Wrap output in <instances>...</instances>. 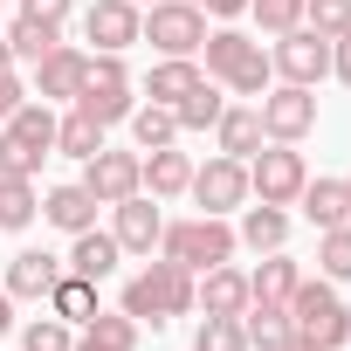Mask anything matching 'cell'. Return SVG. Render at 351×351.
<instances>
[{
    "mask_svg": "<svg viewBox=\"0 0 351 351\" xmlns=\"http://www.w3.org/2000/svg\"><path fill=\"white\" fill-rule=\"evenodd\" d=\"M330 76H337V83H351V28L330 42Z\"/></svg>",
    "mask_w": 351,
    "mask_h": 351,
    "instance_id": "60d3db41",
    "label": "cell"
},
{
    "mask_svg": "<svg viewBox=\"0 0 351 351\" xmlns=\"http://www.w3.org/2000/svg\"><path fill=\"white\" fill-rule=\"evenodd\" d=\"M138 186H145L152 200H180V193L193 186V152H180V145L138 152Z\"/></svg>",
    "mask_w": 351,
    "mask_h": 351,
    "instance_id": "9a60e30c",
    "label": "cell"
},
{
    "mask_svg": "<svg viewBox=\"0 0 351 351\" xmlns=\"http://www.w3.org/2000/svg\"><path fill=\"white\" fill-rule=\"evenodd\" d=\"M69 8H76V0H21V14H35V21H69Z\"/></svg>",
    "mask_w": 351,
    "mask_h": 351,
    "instance_id": "ab89813d",
    "label": "cell"
},
{
    "mask_svg": "<svg viewBox=\"0 0 351 351\" xmlns=\"http://www.w3.org/2000/svg\"><path fill=\"white\" fill-rule=\"evenodd\" d=\"M76 110H83V117H97L104 131H110V124H124V117L138 110L124 56H90V76H83V97H76Z\"/></svg>",
    "mask_w": 351,
    "mask_h": 351,
    "instance_id": "8992f818",
    "label": "cell"
},
{
    "mask_svg": "<svg viewBox=\"0 0 351 351\" xmlns=\"http://www.w3.org/2000/svg\"><path fill=\"white\" fill-rule=\"evenodd\" d=\"M193 351H248L241 317H200L193 324Z\"/></svg>",
    "mask_w": 351,
    "mask_h": 351,
    "instance_id": "d590c367",
    "label": "cell"
},
{
    "mask_svg": "<svg viewBox=\"0 0 351 351\" xmlns=\"http://www.w3.org/2000/svg\"><path fill=\"white\" fill-rule=\"evenodd\" d=\"M42 221L62 228V234H83V228H97V193L83 180H62V186L42 193Z\"/></svg>",
    "mask_w": 351,
    "mask_h": 351,
    "instance_id": "e0dca14e",
    "label": "cell"
},
{
    "mask_svg": "<svg viewBox=\"0 0 351 351\" xmlns=\"http://www.w3.org/2000/svg\"><path fill=\"white\" fill-rule=\"evenodd\" d=\"M138 42H152L158 56H200L207 42V14L193 0H152L145 21H138Z\"/></svg>",
    "mask_w": 351,
    "mask_h": 351,
    "instance_id": "5b68a950",
    "label": "cell"
},
{
    "mask_svg": "<svg viewBox=\"0 0 351 351\" xmlns=\"http://www.w3.org/2000/svg\"><path fill=\"white\" fill-rule=\"evenodd\" d=\"M296 282H303V262H296V255H282V248H269V255H262V269H248V303H282V310H289Z\"/></svg>",
    "mask_w": 351,
    "mask_h": 351,
    "instance_id": "d6986e66",
    "label": "cell"
},
{
    "mask_svg": "<svg viewBox=\"0 0 351 351\" xmlns=\"http://www.w3.org/2000/svg\"><path fill=\"white\" fill-rule=\"evenodd\" d=\"M138 21H145L138 0H90V8H83V42H90V56H124V49L138 42Z\"/></svg>",
    "mask_w": 351,
    "mask_h": 351,
    "instance_id": "8fae6325",
    "label": "cell"
},
{
    "mask_svg": "<svg viewBox=\"0 0 351 351\" xmlns=\"http://www.w3.org/2000/svg\"><path fill=\"white\" fill-rule=\"evenodd\" d=\"M117 310H124V317H138V330H145V324H152V330H165L172 317H193V310H200V276H193V269H180V262H165V255H158V262L145 255V269L124 282Z\"/></svg>",
    "mask_w": 351,
    "mask_h": 351,
    "instance_id": "6da1fadb",
    "label": "cell"
},
{
    "mask_svg": "<svg viewBox=\"0 0 351 351\" xmlns=\"http://www.w3.org/2000/svg\"><path fill=\"white\" fill-rule=\"evenodd\" d=\"M200 76H207V69H200V56H158V62H152V76H145V97H152V104H180Z\"/></svg>",
    "mask_w": 351,
    "mask_h": 351,
    "instance_id": "cb8c5ba5",
    "label": "cell"
},
{
    "mask_svg": "<svg viewBox=\"0 0 351 351\" xmlns=\"http://www.w3.org/2000/svg\"><path fill=\"white\" fill-rule=\"evenodd\" d=\"M200 310H207V317H241V310H248V276H241L234 262L200 269Z\"/></svg>",
    "mask_w": 351,
    "mask_h": 351,
    "instance_id": "7402d4cb",
    "label": "cell"
},
{
    "mask_svg": "<svg viewBox=\"0 0 351 351\" xmlns=\"http://www.w3.org/2000/svg\"><path fill=\"white\" fill-rule=\"evenodd\" d=\"M56 42H62L56 21H35V14H14V21H8V49H14V62H28V69H35Z\"/></svg>",
    "mask_w": 351,
    "mask_h": 351,
    "instance_id": "f546056e",
    "label": "cell"
},
{
    "mask_svg": "<svg viewBox=\"0 0 351 351\" xmlns=\"http://www.w3.org/2000/svg\"><path fill=\"white\" fill-rule=\"evenodd\" d=\"M42 303H49V317H62V324H90V317H97V282H83V276L62 269Z\"/></svg>",
    "mask_w": 351,
    "mask_h": 351,
    "instance_id": "4316f807",
    "label": "cell"
},
{
    "mask_svg": "<svg viewBox=\"0 0 351 351\" xmlns=\"http://www.w3.org/2000/svg\"><path fill=\"white\" fill-rule=\"evenodd\" d=\"M296 207H303V221H310L317 234H324V228H344V221H351V193H344V180H303Z\"/></svg>",
    "mask_w": 351,
    "mask_h": 351,
    "instance_id": "44dd1931",
    "label": "cell"
},
{
    "mask_svg": "<svg viewBox=\"0 0 351 351\" xmlns=\"http://www.w3.org/2000/svg\"><path fill=\"white\" fill-rule=\"evenodd\" d=\"M241 330H248V351H282V344L296 337L282 303H248V310H241Z\"/></svg>",
    "mask_w": 351,
    "mask_h": 351,
    "instance_id": "83f0119b",
    "label": "cell"
},
{
    "mask_svg": "<svg viewBox=\"0 0 351 351\" xmlns=\"http://www.w3.org/2000/svg\"><path fill=\"white\" fill-rule=\"evenodd\" d=\"M117 262H124V248H117L110 228H83V234H69V255H62L69 276H83V282H110Z\"/></svg>",
    "mask_w": 351,
    "mask_h": 351,
    "instance_id": "2e32d148",
    "label": "cell"
},
{
    "mask_svg": "<svg viewBox=\"0 0 351 351\" xmlns=\"http://www.w3.org/2000/svg\"><path fill=\"white\" fill-rule=\"evenodd\" d=\"M303 28H317L324 42H337L351 28V0H303Z\"/></svg>",
    "mask_w": 351,
    "mask_h": 351,
    "instance_id": "74e56055",
    "label": "cell"
},
{
    "mask_svg": "<svg viewBox=\"0 0 351 351\" xmlns=\"http://www.w3.org/2000/svg\"><path fill=\"white\" fill-rule=\"evenodd\" d=\"M234 228L221 221V214H186V221H165V234H158V255L165 262H180V269H221V262H234Z\"/></svg>",
    "mask_w": 351,
    "mask_h": 351,
    "instance_id": "277c9868",
    "label": "cell"
},
{
    "mask_svg": "<svg viewBox=\"0 0 351 351\" xmlns=\"http://www.w3.org/2000/svg\"><path fill=\"white\" fill-rule=\"evenodd\" d=\"M8 330H14V296L0 289V337H8Z\"/></svg>",
    "mask_w": 351,
    "mask_h": 351,
    "instance_id": "7bdbcfd3",
    "label": "cell"
},
{
    "mask_svg": "<svg viewBox=\"0 0 351 351\" xmlns=\"http://www.w3.org/2000/svg\"><path fill=\"white\" fill-rule=\"evenodd\" d=\"M317 276L324 282H351V221L317 234Z\"/></svg>",
    "mask_w": 351,
    "mask_h": 351,
    "instance_id": "836d02e7",
    "label": "cell"
},
{
    "mask_svg": "<svg viewBox=\"0 0 351 351\" xmlns=\"http://www.w3.org/2000/svg\"><path fill=\"white\" fill-rule=\"evenodd\" d=\"M131 145L138 152H158V145H180V117H172V104H138L131 117Z\"/></svg>",
    "mask_w": 351,
    "mask_h": 351,
    "instance_id": "f1b7e54d",
    "label": "cell"
},
{
    "mask_svg": "<svg viewBox=\"0 0 351 351\" xmlns=\"http://www.w3.org/2000/svg\"><path fill=\"white\" fill-rule=\"evenodd\" d=\"M0 69H14V49H8V35H0Z\"/></svg>",
    "mask_w": 351,
    "mask_h": 351,
    "instance_id": "ee69618b",
    "label": "cell"
},
{
    "mask_svg": "<svg viewBox=\"0 0 351 351\" xmlns=\"http://www.w3.org/2000/svg\"><path fill=\"white\" fill-rule=\"evenodd\" d=\"M289 330L310 337V344H324V351H344V344H351V303L337 296V282L303 276L296 296H289Z\"/></svg>",
    "mask_w": 351,
    "mask_h": 351,
    "instance_id": "3957f363",
    "label": "cell"
},
{
    "mask_svg": "<svg viewBox=\"0 0 351 351\" xmlns=\"http://www.w3.org/2000/svg\"><path fill=\"white\" fill-rule=\"evenodd\" d=\"M344 193H351V172H344Z\"/></svg>",
    "mask_w": 351,
    "mask_h": 351,
    "instance_id": "f6af8a7d",
    "label": "cell"
},
{
    "mask_svg": "<svg viewBox=\"0 0 351 351\" xmlns=\"http://www.w3.org/2000/svg\"><path fill=\"white\" fill-rule=\"evenodd\" d=\"M42 172V152H28L14 131H0V180H35Z\"/></svg>",
    "mask_w": 351,
    "mask_h": 351,
    "instance_id": "f35d334b",
    "label": "cell"
},
{
    "mask_svg": "<svg viewBox=\"0 0 351 351\" xmlns=\"http://www.w3.org/2000/svg\"><path fill=\"white\" fill-rule=\"evenodd\" d=\"M76 351H138V317H124V310H97V317L83 324Z\"/></svg>",
    "mask_w": 351,
    "mask_h": 351,
    "instance_id": "d4e9b609",
    "label": "cell"
},
{
    "mask_svg": "<svg viewBox=\"0 0 351 351\" xmlns=\"http://www.w3.org/2000/svg\"><path fill=\"white\" fill-rule=\"evenodd\" d=\"M0 131H14V138H21L28 152H42V158H49V152H56V104L28 97V104H21V110L8 117V124H0Z\"/></svg>",
    "mask_w": 351,
    "mask_h": 351,
    "instance_id": "484cf974",
    "label": "cell"
},
{
    "mask_svg": "<svg viewBox=\"0 0 351 351\" xmlns=\"http://www.w3.org/2000/svg\"><path fill=\"white\" fill-rule=\"evenodd\" d=\"M303 180H310V165L296 145H262L248 158V200H262V207H296Z\"/></svg>",
    "mask_w": 351,
    "mask_h": 351,
    "instance_id": "52a82bcc",
    "label": "cell"
},
{
    "mask_svg": "<svg viewBox=\"0 0 351 351\" xmlns=\"http://www.w3.org/2000/svg\"><path fill=\"white\" fill-rule=\"evenodd\" d=\"M83 76H90V49L56 42V49L35 62V97H42V104H76V97H83Z\"/></svg>",
    "mask_w": 351,
    "mask_h": 351,
    "instance_id": "7c38bea8",
    "label": "cell"
},
{
    "mask_svg": "<svg viewBox=\"0 0 351 351\" xmlns=\"http://www.w3.org/2000/svg\"><path fill=\"white\" fill-rule=\"evenodd\" d=\"M255 117H262V138H269V145H303V138L317 131V90L269 83L262 104H255Z\"/></svg>",
    "mask_w": 351,
    "mask_h": 351,
    "instance_id": "ba28073f",
    "label": "cell"
},
{
    "mask_svg": "<svg viewBox=\"0 0 351 351\" xmlns=\"http://www.w3.org/2000/svg\"><path fill=\"white\" fill-rule=\"evenodd\" d=\"M186 193H193V207H200V214H221V221H228V214H241V207H248V158L214 152L207 165H193V186H186Z\"/></svg>",
    "mask_w": 351,
    "mask_h": 351,
    "instance_id": "9c48e42d",
    "label": "cell"
},
{
    "mask_svg": "<svg viewBox=\"0 0 351 351\" xmlns=\"http://www.w3.org/2000/svg\"><path fill=\"white\" fill-rule=\"evenodd\" d=\"M138 8H152V0H138Z\"/></svg>",
    "mask_w": 351,
    "mask_h": 351,
    "instance_id": "bcb514c9",
    "label": "cell"
},
{
    "mask_svg": "<svg viewBox=\"0 0 351 351\" xmlns=\"http://www.w3.org/2000/svg\"><path fill=\"white\" fill-rule=\"evenodd\" d=\"M56 276H62V255H49V248H21V255L8 262V296H14V303H42V296L56 289Z\"/></svg>",
    "mask_w": 351,
    "mask_h": 351,
    "instance_id": "ac0fdd59",
    "label": "cell"
},
{
    "mask_svg": "<svg viewBox=\"0 0 351 351\" xmlns=\"http://www.w3.org/2000/svg\"><path fill=\"white\" fill-rule=\"evenodd\" d=\"M269 69H276V83L317 90V83L330 76V42H324L317 28H289V35H276V49H269Z\"/></svg>",
    "mask_w": 351,
    "mask_h": 351,
    "instance_id": "30bf717a",
    "label": "cell"
},
{
    "mask_svg": "<svg viewBox=\"0 0 351 351\" xmlns=\"http://www.w3.org/2000/svg\"><path fill=\"white\" fill-rule=\"evenodd\" d=\"M35 214H42L35 180H0V234H28Z\"/></svg>",
    "mask_w": 351,
    "mask_h": 351,
    "instance_id": "1f68e13d",
    "label": "cell"
},
{
    "mask_svg": "<svg viewBox=\"0 0 351 351\" xmlns=\"http://www.w3.org/2000/svg\"><path fill=\"white\" fill-rule=\"evenodd\" d=\"M234 241L248 248V255H269V248H282L289 241V207H241V228H234Z\"/></svg>",
    "mask_w": 351,
    "mask_h": 351,
    "instance_id": "603a6c76",
    "label": "cell"
},
{
    "mask_svg": "<svg viewBox=\"0 0 351 351\" xmlns=\"http://www.w3.org/2000/svg\"><path fill=\"white\" fill-rule=\"evenodd\" d=\"M83 186L97 193V207H117V200H131V193H145L138 186V152H97V158H83Z\"/></svg>",
    "mask_w": 351,
    "mask_h": 351,
    "instance_id": "4fadbf2b",
    "label": "cell"
},
{
    "mask_svg": "<svg viewBox=\"0 0 351 351\" xmlns=\"http://www.w3.org/2000/svg\"><path fill=\"white\" fill-rule=\"evenodd\" d=\"M200 14H221V21H234V14H248V0H193Z\"/></svg>",
    "mask_w": 351,
    "mask_h": 351,
    "instance_id": "b9f144b4",
    "label": "cell"
},
{
    "mask_svg": "<svg viewBox=\"0 0 351 351\" xmlns=\"http://www.w3.org/2000/svg\"><path fill=\"white\" fill-rule=\"evenodd\" d=\"M21 351H76V324H62V317H28L21 324Z\"/></svg>",
    "mask_w": 351,
    "mask_h": 351,
    "instance_id": "e575fe53",
    "label": "cell"
},
{
    "mask_svg": "<svg viewBox=\"0 0 351 351\" xmlns=\"http://www.w3.org/2000/svg\"><path fill=\"white\" fill-rule=\"evenodd\" d=\"M200 69H207V83H221V90H234V97H262V90L276 83L262 35H241V28H207Z\"/></svg>",
    "mask_w": 351,
    "mask_h": 351,
    "instance_id": "7a4b0ae2",
    "label": "cell"
},
{
    "mask_svg": "<svg viewBox=\"0 0 351 351\" xmlns=\"http://www.w3.org/2000/svg\"><path fill=\"white\" fill-rule=\"evenodd\" d=\"M56 152H62V158H97V152H104V124L69 104V110L56 117Z\"/></svg>",
    "mask_w": 351,
    "mask_h": 351,
    "instance_id": "4dcf8cb0",
    "label": "cell"
},
{
    "mask_svg": "<svg viewBox=\"0 0 351 351\" xmlns=\"http://www.w3.org/2000/svg\"><path fill=\"white\" fill-rule=\"evenodd\" d=\"M110 214H117V221H110V234H117V248H124V255H152V248H158L165 214H158V200H152V193H131V200H117Z\"/></svg>",
    "mask_w": 351,
    "mask_h": 351,
    "instance_id": "5bb4252c",
    "label": "cell"
},
{
    "mask_svg": "<svg viewBox=\"0 0 351 351\" xmlns=\"http://www.w3.org/2000/svg\"><path fill=\"white\" fill-rule=\"evenodd\" d=\"M248 14H255V28L276 42V35L303 28V0H248Z\"/></svg>",
    "mask_w": 351,
    "mask_h": 351,
    "instance_id": "8d00e7d4",
    "label": "cell"
},
{
    "mask_svg": "<svg viewBox=\"0 0 351 351\" xmlns=\"http://www.w3.org/2000/svg\"><path fill=\"white\" fill-rule=\"evenodd\" d=\"M269 138H262V117H255V104H228L221 117H214V152H228V158H255Z\"/></svg>",
    "mask_w": 351,
    "mask_h": 351,
    "instance_id": "ffe728a7",
    "label": "cell"
},
{
    "mask_svg": "<svg viewBox=\"0 0 351 351\" xmlns=\"http://www.w3.org/2000/svg\"><path fill=\"white\" fill-rule=\"evenodd\" d=\"M221 110H228V97H221V83H207V76H200V83H193L180 104H172L180 131H214V117H221Z\"/></svg>",
    "mask_w": 351,
    "mask_h": 351,
    "instance_id": "d6a6232c",
    "label": "cell"
}]
</instances>
